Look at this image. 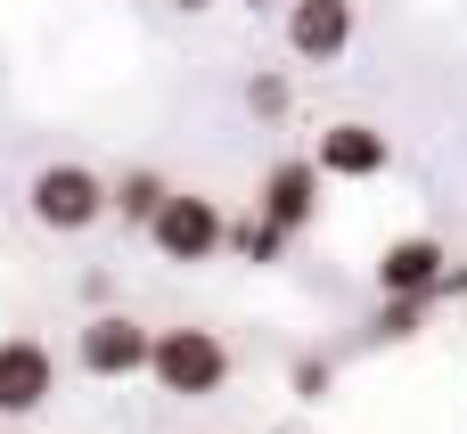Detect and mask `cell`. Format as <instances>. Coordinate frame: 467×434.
<instances>
[{"label": "cell", "instance_id": "11", "mask_svg": "<svg viewBox=\"0 0 467 434\" xmlns=\"http://www.w3.org/2000/svg\"><path fill=\"white\" fill-rule=\"evenodd\" d=\"M230 246H238L246 263H279V254H287V230L263 222V213H246V222H230Z\"/></svg>", "mask_w": 467, "mask_h": 434}, {"label": "cell", "instance_id": "9", "mask_svg": "<svg viewBox=\"0 0 467 434\" xmlns=\"http://www.w3.org/2000/svg\"><path fill=\"white\" fill-rule=\"evenodd\" d=\"M312 164H320L328 181H378V172H386V131H369V123H328Z\"/></svg>", "mask_w": 467, "mask_h": 434}, {"label": "cell", "instance_id": "15", "mask_svg": "<svg viewBox=\"0 0 467 434\" xmlns=\"http://www.w3.org/2000/svg\"><path fill=\"white\" fill-rule=\"evenodd\" d=\"M172 8H213V0H172Z\"/></svg>", "mask_w": 467, "mask_h": 434}, {"label": "cell", "instance_id": "6", "mask_svg": "<svg viewBox=\"0 0 467 434\" xmlns=\"http://www.w3.org/2000/svg\"><path fill=\"white\" fill-rule=\"evenodd\" d=\"M443 279H451L443 238H394L378 254V295H443Z\"/></svg>", "mask_w": 467, "mask_h": 434}, {"label": "cell", "instance_id": "4", "mask_svg": "<svg viewBox=\"0 0 467 434\" xmlns=\"http://www.w3.org/2000/svg\"><path fill=\"white\" fill-rule=\"evenodd\" d=\"M74 361H82L90 377H140V369L156 361V336H148L140 320H123V312H99V320L82 328Z\"/></svg>", "mask_w": 467, "mask_h": 434}, {"label": "cell", "instance_id": "13", "mask_svg": "<svg viewBox=\"0 0 467 434\" xmlns=\"http://www.w3.org/2000/svg\"><path fill=\"white\" fill-rule=\"evenodd\" d=\"M246 98H254V115H279V107H287V82L263 74V82H246Z\"/></svg>", "mask_w": 467, "mask_h": 434}, {"label": "cell", "instance_id": "1", "mask_svg": "<svg viewBox=\"0 0 467 434\" xmlns=\"http://www.w3.org/2000/svg\"><path fill=\"white\" fill-rule=\"evenodd\" d=\"M148 377H156L164 394H181V402H205V394H222V377H230V345H222L213 328H156Z\"/></svg>", "mask_w": 467, "mask_h": 434}, {"label": "cell", "instance_id": "14", "mask_svg": "<svg viewBox=\"0 0 467 434\" xmlns=\"http://www.w3.org/2000/svg\"><path fill=\"white\" fill-rule=\"evenodd\" d=\"M296 394L320 402V394H328V361H296Z\"/></svg>", "mask_w": 467, "mask_h": 434}, {"label": "cell", "instance_id": "2", "mask_svg": "<svg viewBox=\"0 0 467 434\" xmlns=\"http://www.w3.org/2000/svg\"><path fill=\"white\" fill-rule=\"evenodd\" d=\"M25 205H33L41 230H90L99 213H115V189L99 172H82V164H41L33 189H25Z\"/></svg>", "mask_w": 467, "mask_h": 434}, {"label": "cell", "instance_id": "12", "mask_svg": "<svg viewBox=\"0 0 467 434\" xmlns=\"http://www.w3.org/2000/svg\"><path fill=\"white\" fill-rule=\"evenodd\" d=\"M427 304H435V295H386V320H378V336H394V345H402V336H419Z\"/></svg>", "mask_w": 467, "mask_h": 434}, {"label": "cell", "instance_id": "7", "mask_svg": "<svg viewBox=\"0 0 467 434\" xmlns=\"http://www.w3.org/2000/svg\"><path fill=\"white\" fill-rule=\"evenodd\" d=\"M320 181H328V172H320L312 156H287V164H271V181H263V205H254V213H263V222H279V230H304V222L320 213Z\"/></svg>", "mask_w": 467, "mask_h": 434}, {"label": "cell", "instance_id": "5", "mask_svg": "<svg viewBox=\"0 0 467 434\" xmlns=\"http://www.w3.org/2000/svg\"><path fill=\"white\" fill-rule=\"evenodd\" d=\"M49 394H57V361L33 336H8L0 345V418H33Z\"/></svg>", "mask_w": 467, "mask_h": 434}, {"label": "cell", "instance_id": "8", "mask_svg": "<svg viewBox=\"0 0 467 434\" xmlns=\"http://www.w3.org/2000/svg\"><path fill=\"white\" fill-rule=\"evenodd\" d=\"M345 41H353V0H296L287 8V49L296 57L328 66V57H345Z\"/></svg>", "mask_w": 467, "mask_h": 434}, {"label": "cell", "instance_id": "3", "mask_svg": "<svg viewBox=\"0 0 467 434\" xmlns=\"http://www.w3.org/2000/svg\"><path fill=\"white\" fill-rule=\"evenodd\" d=\"M148 238H156V254H164V263H213V254L230 246V222H222V205H213V197L172 189V205L148 222Z\"/></svg>", "mask_w": 467, "mask_h": 434}, {"label": "cell", "instance_id": "10", "mask_svg": "<svg viewBox=\"0 0 467 434\" xmlns=\"http://www.w3.org/2000/svg\"><path fill=\"white\" fill-rule=\"evenodd\" d=\"M164 205H172L164 172H123V181H115V213H123V222H156Z\"/></svg>", "mask_w": 467, "mask_h": 434}]
</instances>
